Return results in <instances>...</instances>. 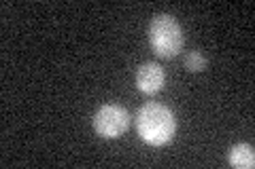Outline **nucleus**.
I'll return each instance as SVG.
<instances>
[{
    "instance_id": "obj_1",
    "label": "nucleus",
    "mask_w": 255,
    "mask_h": 169,
    "mask_svg": "<svg viewBox=\"0 0 255 169\" xmlns=\"http://www.w3.org/2000/svg\"><path fill=\"white\" fill-rule=\"evenodd\" d=\"M136 129L142 142L149 146H164L174 138L177 120L162 104H145L136 114Z\"/></svg>"
},
{
    "instance_id": "obj_2",
    "label": "nucleus",
    "mask_w": 255,
    "mask_h": 169,
    "mask_svg": "<svg viewBox=\"0 0 255 169\" xmlns=\"http://www.w3.org/2000/svg\"><path fill=\"white\" fill-rule=\"evenodd\" d=\"M149 45L155 55L170 59L183 49V30L179 21L168 13H157L149 23Z\"/></svg>"
},
{
    "instance_id": "obj_3",
    "label": "nucleus",
    "mask_w": 255,
    "mask_h": 169,
    "mask_svg": "<svg viewBox=\"0 0 255 169\" xmlns=\"http://www.w3.org/2000/svg\"><path fill=\"white\" fill-rule=\"evenodd\" d=\"M130 125V114L119 104H105L94 114V131L105 140H115L124 135Z\"/></svg>"
},
{
    "instance_id": "obj_4",
    "label": "nucleus",
    "mask_w": 255,
    "mask_h": 169,
    "mask_svg": "<svg viewBox=\"0 0 255 169\" xmlns=\"http://www.w3.org/2000/svg\"><path fill=\"white\" fill-rule=\"evenodd\" d=\"M164 83H166V74L159 63L155 61H149V63H142L136 72V87L140 93L145 95H155L164 89Z\"/></svg>"
},
{
    "instance_id": "obj_5",
    "label": "nucleus",
    "mask_w": 255,
    "mask_h": 169,
    "mask_svg": "<svg viewBox=\"0 0 255 169\" xmlns=\"http://www.w3.org/2000/svg\"><path fill=\"white\" fill-rule=\"evenodd\" d=\"M228 161L230 165L236 169H253L255 165V150L251 144H234L228 152Z\"/></svg>"
},
{
    "instance_id": "obj_6",
    "label": "nucleus",
    "mask_w": 255,
    "mask_h": 169,
    "mask_svg": "<svg viewBox=\"0 0 255 169\" xmlns=\"http://www.w3.org/2000/svg\"><path fill=\"white\" fill-rule=\"evenodd\" d=\"M183 66L187 68V72L196 74V72H202L206 68V59H204V55L200 51H189L185 55V59H183Z\"/></svg>"
}]
</instances>
